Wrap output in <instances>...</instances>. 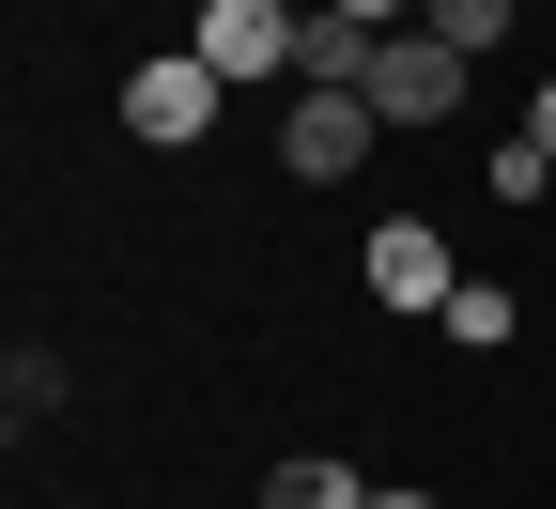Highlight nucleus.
<instances>
[{"label": "nucleus", "instance_id": "7ed1b4c3", "mask_svg": "<svg viewBox=\"0 0 556 509\" xmlns=\"http://www.w3.org/2000/svg\"><path fill=\"white\" fill-rule=\"evenodd\" d=\"M464 78H479L464 47H433V31H387V62H371V124H387V139H402V124H448V109H464Z\"/></svg>", "mask_w": 556, "mask_h": 509}, {"label": "nucleus", "instance_id": "1a4fd4ad", "mask_svg": "<svg viewBox=\"0 0 556 509\" xmlns=\"http://www.w3.org/2000/svg\"><path fill=\"white\" fill-rule=\"evenodd\" d=\"M479 186L526 216V201H556V155H541V139H495V155H479Z\"/></svg>", "mask_w": 556, "mask_h": 509}, {"label": "nucleus", "instance_id": "f257e3e1", "mask_svg": "<svg viewBox=\"0 0 556 509\" xmlns=\"http://www.w3.org/2000/svg\"><path fill=\"white\" fill-rule=\"evenodd\" d=\"M217 109H232V78H217L201 47H155V62L124 78V139H155V155H186V139H217Z\"/></svg>", "mask_w": 556, "mask_h": 509}, {"label": "nucleus", "instance_id": "423d86ee", "mask_svg": "<svg viewBox=\"0 0 556 509\" xmlns=\"http://www.w3.org/2000/svg\"><path fill=\"white\" fill-rule=\"evenodd\" d=\"M263 509H371V479H356V463H325V448H294V463L263 479Z\"/></svg>", "mask_w": 556, "mask_h": 509}, {"label": "nucleus", "instance_id": "9b49d317", "mask_svg": "<svg viewBox=\"0 0 556 509\" xmlns=\"http://www.w3.org/2000/svg\"><path fill=\"white\" fill-rule=\"evenodd\" d=\"M371 509H433V494H417V479H387V494H371Z\"/></svg>", "mask_w": 556, "mask_h": 509}, {"label": "nucleus", "instance_id": "f03ea898", "mask_svg": "<svg viewBox=\"0 0 556 509\" xmlns=\"http://www.w3.org/2000/svg\"><path fill=\"white\" fill-rule=\"evenodd\" d=\"M356 278H371V309H402V325H448V294H464L448 232H417V216H387V232L356 247Z\"/></svg>", "mask_w": 556, "mask_h": 509}, {"label": "nucleus", "instance_id": "9d476101", "mask_svg": "<svg viewBox=\"0 0 556 509\" xmlns=\"http://www.w3.org/2000/svg\"><path fill=\"white\" fill-rule=\"evenodd\" d=\"M526 139H541V155H556V78H541V93H526Z\"/></svg>", "mask_w": 556, "mask_h": 509}, {"label": "nucleus", "instance_id": "39448f33", "mask_svg": "<svg viewBox=\"0 0 556 509\" xmlns=\"http://www.w3.org/2000/svg\"><path fill=\"white\" fill-rule=\"evenodd\" d=\"M371 93H294L278 109V155H294V186H340V170H371Z\"/></svg>", "mask_w": 556, "mask_h": 509}, {"label": "nucleus", "instance_id": "f8f14e48", "mask_svg": "<svg viewBox=\"0 0 556 509\" xmlns=\"http://www.w3.org/2000/svg\"><path fill=\"white\" fill-rule=\"evenodd\" d=\"M278 16H309V0H278Z\"/></svg>", "mask_w": 556, "mask_h": 509}, {"label": "nucleus", "instance_id": "20e7f679", "mask_svg": "<svg viewBox=\"0 0 556 509\" xmlns=\"http://www.w3.org/2000/svg\"><path fill=\"white\" fill-rule=\"evenodd\" d=\"M186 47L217 62L232 93H263V78H294V16H278V0H201V16H186Z\"/></svg>", "mask_w": 556, "mask_h": 509}, {"label": "nucleus", "instance_id": "6e6552de", "mask_svg": "<svg viewBox=\"0 0 556 509\" xmlns=\"http://www.w3.org/2000/svg\"><path fill=\"white\" fill-rule=\"evenodd\" d=\"M510 325H526V309L495 294V278H464V294H448V340H464V355H510Z\"/></svg>", "mask_w": 556, "mask_h": 509}, {"label": "nucleus", "instance_id": "0eeeda50", "mask_svg": "<svg viewBox=\"0 0 556 509\" xmlns=\"http://www.w3.org/2000/svg\"><path fill=\"white\" fill-rule=\"evenodd\" d=\"M510 16H526V0H417V31L464 47V62H479V47H510Z\"/></svg>", "mask_w": 556, "mask_h": 509}]
</instances>
